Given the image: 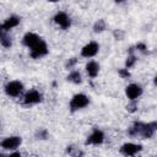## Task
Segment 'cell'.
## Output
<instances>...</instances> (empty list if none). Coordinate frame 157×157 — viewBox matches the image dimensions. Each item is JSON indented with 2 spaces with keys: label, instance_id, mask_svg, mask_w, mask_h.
<instances>
[{
  "label": "cell",
  "instance_id": "cell-1",
  "mask_svg": "<svg viewBox=\"0 0 157 157\" xmlns=\"http://www.w3.org/2000/svg\"><path fill=\"white\" fill-rule=\"evenodd\" d=\"M156 131V123H150V124H142V123H135L130 130H129V135L131 136H142L145 139H150L152 137V135Z\"/></svg>",
  "mask_w": 157,
  "mask_h": 157
},
{
  "label": "cell",
  "instance_id": "cell-2",
  "mask_svg": "<svg viewBox=\"0 0 157 157\" xmlns=\"http://www.w3.org/2000/svg\"><path fill=\"white\" fill-rule=\"evenodd\" d=\"M88 103H90L88 97L86 94H83V93H78V94H75L71 98V101H70V109L72 112H75V110L85 108Z\"/></svg>",
  "mask_w": 157,
  "mask_h": 157
},
{
  "label": "cell",
  "instance_id": "cell-3",
  "mask_svg": "<svg viewBox=\"0 0 157 157\" xmlns=\"http://www.w3.org/2000/svg\"><path fill=\"white\" fill-rule=\"evenodd\" d=\"M23 91V85L20 81H10L5 86V92L10 97H17Z\"/></svg>",
  "mask_w": 157,
  "mask_h": 157
},
{
  "label": "cell",
  "instance_id": "cell-4",
  "mask_svg": "<svg viewBox=\"0 0 157 157\" xmlns=\"http://www.w3.org/2000/svg\"><path fill=\"white\" fill-rule=\"evenodd\" d=\"M48 53V47L45 44L44 40H39L34 47L31 48V56L34 58V59H38V58H42L44 55H47Z\"/></svg>",
  "mask_w": 157,
  "mask_h": 157
},
{
  "label": "cell",
  "instance_id": "cell-5",
  "mask_svg": "<svg viewBox=\"0 0 157 157\" xmlns=\"http://www.w3.org/2000/svg\"><path fill=\"white\" fill-rule=\"evenodd\" d=\"M21 142H22L21 137H18V136H10V137L4 139L0 142V146L2 148H5V150H15V148H17L21 145Z\"/></svg>",
  "mask_w": 157,
  "mask_h": 157
},
{
  "label": "cell",
  "instance_id": "cell-6",
  "mask_svg": "<svg viewBox=\"0 0 157 157\" xmlns=\"http://www.w3.org/2000/svg\"><path fill=\"white\" fill-rule=\"evenodd\" d=\"M42 101V94L37 91V90H31L25 94L23 98V103L26 105H32V104H37Z\"/></svg>",
  "mask_w": 157,
  "mask_h": 157
},
{
  "label": "cell",
  "instance_id": "cell-7",
  "mask_svg": "<svg viewBox=\"0 0 157 157\" xmlns=\"http://www.w3.org/2000/svg\"><path fill=\"white\" fill-rule=\"evenodd\" d=\"M125 93H126V97L131 101H135L136 98H139L141 94H142V88L140 85L137 83H131L126 88H125Z\"/></svg>",
  "mask_w": 157,
  "mask_h": 157
},
{
  "label": "cell",
  "instance_id": "cell-8",
  "mask_svg": "<svg viewBox=\"0 0 157 157\" xmlns=\"http://www.w3.org/2000/svg\"><path fill=\"white\" fill-rule=\"evenodd\" d=\"M54 21H55V23H56V25H59L63 29L69 28V27H70V25H71L70 17H69V16H67V13H66V12H64V11H59V12L54 16Z\"/></svg>",
  "mask_w": 157,
  "mask_h": 157
},
{
  "label": "cell",
  "instance_id": "cell-9",
  "mask_svg": "<svg viewBox=\"0 0 157 157\" xmlns=\"http://www.w3.org/2000/svg\"><path fill=\"white\" fill-rule=\"evenodd\" d=\"M98 50H99L98 43H96V42H90L88 44H86V45L82 48L81 55L85 56V58H92V56H94V55L98 53Z\"/></svg>",
  "mask_w": 157,
  "mask_h": 157
},
{
  "label": "cell",
  "instance_id": "cell-10",
  "mask_svg": "<svg viewBox=\"0 0 157 157\" xmlns=\"http://www.w3.org/2000/svg\"><path fill=\"white\" fill-rule=\"evenodd\" d=\"M121 153L125 155V156H134L136 155L137 152L141 151V145H136V144H132V142H128V144H124L120 148Z\"/></svg>",
  "mask_w": 157,
  "mask_h": 157
},
{
  "label": "cell",
  "instance_id": "cell-11",
  "mask_svg": "<svg viewBox=\"0 0 157 157\" xmlns=\"http://www.w3.org/2000/svg\"><path fill=\"white\" fill-rule=\"evenodd\" d=\"M103 141H104V134H103L101 130L96 129V130H93L92 134L87 137L86 144H90V145H101Z\"/></svg>",
  "mask_w": 157,
  "mask_h": 157
},
{
  "label": "cell",
  "instance_id": "cell-12",
  "mask_svg": "<svg viewBox=\"0 0 157 157\" xmlns=\"http://www.w3.org/2000/svg\"><path fill=\"white\" fill-rule=\"evenodd\" d=\"M39 40H40V37L37 36V34L33 33V32H28V33H26L25 37H23V44H25L26 47H28L29 49H31L32 47H34Z\"/></svg>",
  "mask_w": 157,
  "mask_h": 157
},
{
  "label": "cell",
  "instance_id": "cell-13",
  "mask_svg": "<svg viewBox=\"0 0 157 157\" xmlns=\"http://www.w3.org/2000/svg\"><path fill=\"white\" fill-rule=\"evenodd\" d=\"M18 23H20V18H18L17 16H10V17L6 18L5 22L1 25V29H4V31H10L11 28L16 27Z\"/></svg>",
  "mask_w": 157,
  "mask_h": 157
},
{
  "label": "cell",
  "instance_id": "cell-14",
  "mask_svg": "<svg viewBox=\"0 0 157 157\" xmlns=\"http://www.w3.org/2000/svg\"><path fill=\"white\" fill-rule=\"evenodd\" d=\"M86 71H87L90 77H96L98 75V71H99V65L96 61H90L86 65Z\"/></svg>",
  "mask_w": 157,
  "mask_h": 157
},
{
  "label": "cell",
  "instance_id": "cell-15",
  "mask_svg": "<svg viewBox=\"0 0 157 157\" xmlns=\"http://www.w3.org/2000/svg\"><path fill=\"white\" fill-rule=\"evenodd\" d=\"M67 80L70 82H74V83H81L82 78H81V74L78 71H72L69 76H67Z\"/></svg>",
  "mask_w": 157,
  "mask_h": 157
},
{
  "label": "cell",
  "instance_id": "cell-16",
  "mask_svg": "<svg viewBox=\"0 0 157 157\" xmlns=\"http://www.w3.org/2000/svg\"><path fill=\"white\" fill-rule=\"evenodd\" d=\"M0 43L4 45V47H10L11 45V39L7 37V36H5V34H0Z\"/></svg>",
  "mask_w": 157,
  "mask_h": 157
},
{
  "label": "cell",
  "instance_id": "cell-17",
  "mask_svg": "<svg viewBox=\"0 0 157 157\" xmlns=\"http://www.w3.org/2000/svg\"><path fill=\"white\" fill-rule=\"evenodd\" d=\"M104 28H105V22H104L103 20H99V21L94 25V31H96V32H102Z\"/></svg>",
  "mask_w": 157,
  "mask_h": 157
},
{
  "label": "cell",
  "instance_id": "cell-18",
  "mask_svg": "<svg viewBox=\"0 0 157 157\" xmlns=\"http://www.w3.org/2000/svg\"><path fill=\"white\" fill-rule=\"evenodd\" d=\"M135 61H136V58H135L134 55H130V56L128 58V60H126V66H128V67H131V66L135 64Z\"/></svg>",
  "mask_w": 157,
  "mask_h": 157
},
{
  "label": "cell",
  "instance_id": "cell-19",
  "mask_svg": "<svg viewBox=\"0 0 157 157\" xmlns=\"http://www.w3.org/2000/svg\"><path fill=\"white\" fill-rule=\"evenodd\" d=\"M119 75L121 76V77H129V71H128V69H121V70H119Z\"/></svg>",
  "mask_w": 157,
  "mask_h": 157
},
{
  "label": "cell",
  "instance_id": "cell-20",
  "mask_svg": "<svg viewBox=\"0 0 157 157\" xmlns=\"http://www.w3.org/2000/svg\"><path fill=\"white\" fill-rule=\"evenodd\" d=\"M136 48H137L139 50H141V52H145V49H146V47H145V44H142V43H140V44H137V45H136Z\"/></svg>",
  "mask_w": 157,
  "mask_h": 157
},
{
  "label": "cell",
  "instance_id": "cell-21",
  "mask_svg": "<svg viewBox=\"0 0 157 157\" xmlns=\"http://www.w3.org/2000/svg\"><path fill=\"white\" fill-rule=\"evenodd\" d=\"M75 63H76V59H75V58H72V60H71V61H69V63H67V66H69V67H70V66H72V65H74V64H75Z\"/></svg>",
  "mask_w": 157,
  "mask_h": 157
},
{
  "label": "cell",
  "instance_id": "cell-22",
  "mask_svg": "<svg viewBox=\"0 0 157 157\" xmlns=\"http://www.w3.org/2000/svg\"><path fill=\"white\" fill-rule=\"evenodd\" d=\"M9 157H22V156H21L18 152H13V153H11Z\"/></svg>",
  "mask_w": 157,
  "mask_h": 157
},
{
  "label": "cell",
  "instance_id": "cell-23",
  "mask_svg": "<svg viewBox=\"0 0 157 157\" xmlns=\"http://www.w3.org/2000/svg\"><path fill=\"white\" fill-rule=\"evenodd\" d=\"M0 157H6L5 155H2V153H0Z\"/></svg>",
  "mask_w": 157,
  "mask_h": 157
},
{
  "label": "cell",
  "instance_id": "cell-24",
  "mask_svg": "<svg viewBox=\"0 0 157 157\" xmlns=\"http://www.w3.org/2000/svg\"><path fill=\"white\" fill-rule=\"evenodd\" d=\"M0 34H1V25H0Z\"/></svg>",
  "mask_w": 157,
  "mask_h": 157
}]
</instances>
